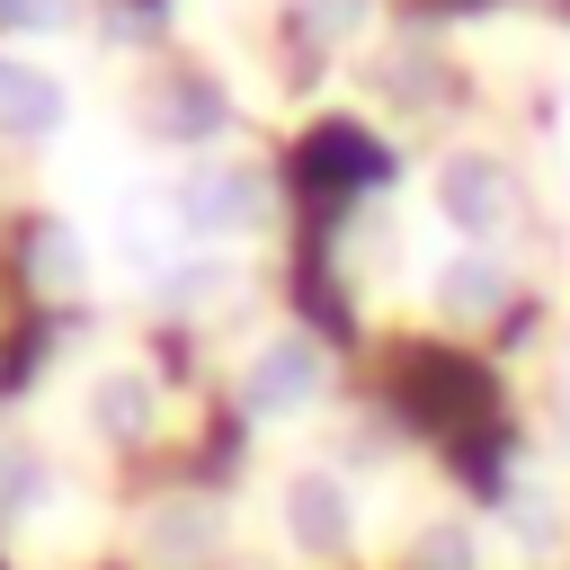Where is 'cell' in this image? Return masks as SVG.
Instances as JSON below:
<instances>
[{"label": "cell", "mask_w": 570, "mask_h": 570, "mask_svg": "<svg viewBox=\"0 0 570 570\" xmlns=\"http://www.w3.org/2000/svg\"><path fill=\"white\" fill-rule=\"evenodd\" d=\"M178 214H187V232H240L249 214H258V178L240 169V160H223V169H187V187H178Z\"/></svg>", "instance_id": "3957f363"}, {"label": "cell", "mask_w": 570, "mask_h": 570, "mask_svg": "<svg viewBox=\"0 0 570 570\" xmlns=\"http://www.w3.org/2000/svg\"><path fill=\"white\" fill-rule=\"evenodd\" d=\"M89 419H98L107 436H142V428H151V383H142L134 365H107L98 392H89Z\"/></svg>", "instance_id": "8992f818"}, {"label": "cell", "mask_w": 570, "mask_h": 570, "mask_svg": "<svg viewBox=\"0 0 570 570\" xmlns=\"http://www.w3.org/2000/svg\"><path fill=\"white\" fill-rule=\"evenodd\" d=\"M62 125V80L0 53V134H53Z\"/></svg>", "instance_id": "5b68a950"}, {"label": "cell", "mask_w": 570, "mask_h": 570, "mask_svg": "<svg viewBox=\"0 0 570 570\" xmlns=\"http://www.w3.org/2000/svg\"><path fill=\"white\" fill-rule=\"evenodd\" d=\"M321 392V347L312 338H276V347H258V365L240 374V401L258 410V419H285V410H303Z\"/></svg>", "instance_id": "6da1fadb"}, {"label": "cell", "mask_w": 570, "mask_h": 570, "mask_svg": "<svg viewBox=\"0 0 570 570\" xmlns=\"http://www.w3.org/2000/svg\"><path fill=\"white\" fill-rule=\"evenodd\" d=\"M0 18H9V27H62L71 9H62V0H0Z\"/></svg>", "instance_id": "4fadbf2b"}, {"label": "cell", "mask_w": 570, "mask_h": 570, "mask_svg": "<svg viewBox=\"0 0 570 570\" xmlns=\"http://www.w3.org/2000/svg\"><path fill=\"white\" fill-rule=\"evenodd\" d=\"M285 534H294V552H347V534H356V508H347V490L330 481V472H294L285 481Z\"/></svg>", "instance_id": "7a4b0ae2"}, {"label": "cell", "mask_w": 570, "mask_h": 570, "mask_svg": "<svg viewBox=\"0 0 570 570\" xmlns=\"http://www.w3.org/2000/svg\"><path fill=\"white\" fill-rule=\"evenodd\" d=\"M223 285H232V267L223 258H196V267H169L160 276V303H214Z\"/></svg>", "instance_id": "8fae6325"}, {"label": "cell", "mask_w": 570, "mask_h": 570, "mask_svg": "<svg viewBox=\"0 0 570 570\" xmlns=\"http://www.w3.org/2000/svg\"><path fill=\"white\" fill-rule=\"evenodd\" d=\"M499 294H508V267H499V258H454V267L436 276V303H445V312H463V321L499 312Z\"/></svg>", "instance_id": "52a82bcc"}, {"label": "cell", "mask_w": 570, "mask_h": 570, "mask_svg": "<svg viewBox=\"0 0 570 570\" xmlns=\"http://www.w3.org/2000/svg\"><path fill=\"white\" fill-rule=\"evenodd\" d=\"M508 525H517V543H534V552H561V499L552 490H517V508H508Z\"/></svg>", "instance_id": "ba28073f"}, {"label": "cell", "mask_w": 570, "mask_h": 570, "mask_svg": "<svg viewBox=\"0 0 570 570\" xmlns=\"http://www.w3.org/2000/svg\"><path fill=\"white\" fill-rule=\"evenodd\" d=\"M419 570H472V534H463V525H436V534L419 543Z\"/></svg>", "instance_id": "7c38bea8"}, {"label": "cell", "mask_w": 570, "mask_h": 570, "mask_svg": "<svg viewBox=\"0 0 570 570\" xmlns=\"http://www.w3.org/2000/svg\"><path fill=\"white\" fill-rule=\"evenodd\" d=\"M205 543H214V517H205V508H187V517H160V525H151V552H160V561H196Z\"/></svg>", "instance_id": "30bf717a"}, {"label": "cell", "mask_w": 570, "mask_h": 570, "mask_svg": "<svg viewBox=\"0 0 570 570\" xmlns=\"http://www.w3.org/2000/svg\"><path fill=\"white\" fill-rule=\"evenodd\" d=\"M436 196H445L454 232H499V223H508V169L481 160V151H463V160L436 178Z\"/></svg>", "instance_id": "277c9868"}, {"label": "cell", "mask_w": 570, "mask_h": 570, "mask_svg": "<svg viewBox=\"0 0 570 570\" xmlns=\"http://www.w3.org/2000/svg\"><path fill=\"white\" fill-rule=\"evenodd\" d=\"M36 276H45V285H62V294L80 285V240H71L62 223H36Z\"/></svg>", "instance_id": "9c48e42d"}]
</instances>
